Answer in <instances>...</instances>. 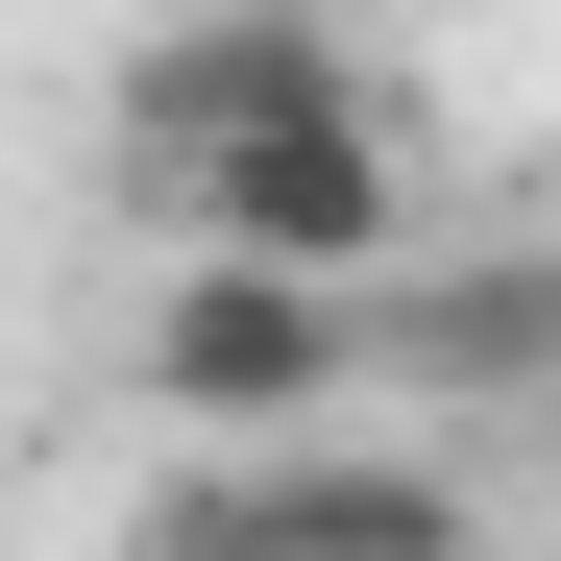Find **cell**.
Segmentation results:
<instances>
[{"label":"cell","mask_w":561,"mask_h":561,"mask_svg":"<svg viewBox=\"0 0 561 561\" xmlns=\"http://www.w3.org/2000/svg\"><path fill=\"white\" fill-rule=\"evenodd\" d=\"M123 391L171 415V439H318L342 391H366V294L342 268H171L147 294V342H123Z\"/></svg>","instance_id":"obj_1"},{"label":"cell","mask_w":561,"mask_h":561,"mask_svg":"<svg viewBox=\"0 0 561 561\" xmlns=\"http://www.w3.org/2000/svg\"><path fill=\"white\" fill-rule=\"evenodd\" d=\"M171 196V244H220V268H391L415 244V147L391 123H244V147H196V171H147Z\"/></svg>","instance_id":"obj_2"},{"label":"cell","mask_w":561,"mask_h":561,"mask_svg":"<svg viewBox=\"0 0 561 561\" xmlns=\"http://www.w3.org/2000/svg\"><path fill=\"white\" fill-rule=\"evenodd\" d=\"M244 123H391V73H366V25H318V0H196V25L123 49V147L196 171Z\"/></svg>","instance_id":"obj_3"}]
</instances>
